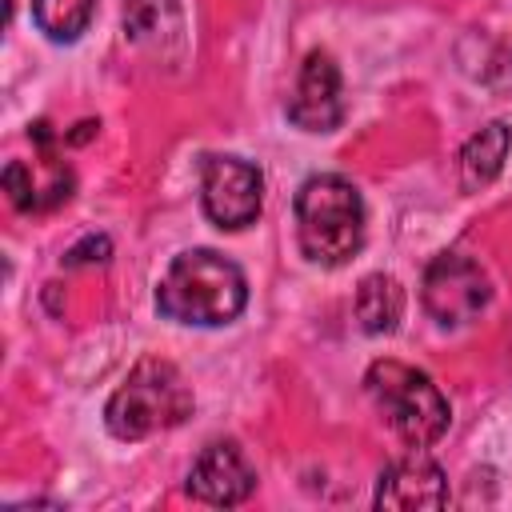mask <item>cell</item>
<instances>
[{"instance_id":"1","label":"cell","mask_w":512,"mask_h":512,"mask_svg":"<svg viewBox=\"0 0 512 512\" xmlns=\"http://www.w3.org/2000/svg\"><path fill=\"white\" fill-rule=\"evenodd\" d=\"M244 304H248L244 272L212 248L180 252L156 284V312L176 324H196V328L232 324L244 312Z\"/></svg>"},{"instance_id":"2","label":"cell","mask_w":512,"mask_h":512,"mask_svg":"<svg viewBox=\"0 0 512 512\" xmlns=\"http://www.w3.org/2000/svg\"><path fill=\"white\" fill-rule=\"evenodd\" d=\"M296 240L320 268L348 264L364 244V200L356 184L336 172L308 176L296 192Z\"/></svg>"},{"instance_id":"3","label":"cell","mask_w":512,"mask_h":512,"mask_svg":"<svg viewBox=\"0 0 512 512\" xmlns=\"http://www.w3.org/2000/svg\"><path fill=\"white\" fill-rule=\"evenodd\" d=\"M192 416V388L180 368L160 356H144L104 404V424L116 440H148Z\"/></svg>"},{"instance_id":"4","label":"cell","mask_w":512,"mask_h":512,"mask_svg":"<svg viewBox=\"0 0 512 512\" xmlns=\"http://www.w3.org/2000/svg\"><path fill=\"white\" fill-rule=\"evenodd\" d=\"M364 388L388 428L408 444V448H428L448 432L452 408L444 392L432 384L428 372L404 364V360H376L364 372Z\"/></svg>"},{"instance_id":"5","label":"cell","mask_w":512,"mask_h":512,"mask_svg":"<svg viewBox=\"0 0 512 512\" xmlns=\"http://www.w3.org/2000/svg\"><path fill=\"white\" fill-rule=\"evenodd\" d=\"M200 204L216 228H248L264 204V176L240 156H208L200 164Z\"/></svg>"},{"instance_id":"6","label":"cell","mask_w":512,"mask_h":512,"mask_svg":"<svg viewBox=\"0 0 512 512\" xmlns=\"http://www.w3.org/2000/svg\"><path fill=\"white\" fill-rule=\"evenodd\" d=\"M420 300H424L432 320H440V324H468V320H476L488 308L492 284H488V276H484V268L476 260H468L460 252H440L424 268Z\"/></svg>"},{"instance_id":"7","label":"cell","mask_w":512,"mask_h":512,"mask_svg":"<svg viewBox=\"0 0 512 512\" xmlns=\"http://www.w3.org/2000/svg\"><path fill=\"white\" fill-rule=\"evenodd\" d=\"M32 144H36V164L8 160L4 168V192L12 208L20 212H48L72 196V168L56 156L48 124H32Z\"/></svg>"},{"instance_id":"8","label":"cell","mask_w":512,"mask_h":512,"mask_svg":"<svg viewBox=\"0 0 512 512\" xmlns=\"http://www.w3.org/2000/svg\"><path fill=\"white\" fill-rule=\"evenodd\" d=\"M256 492V468L236 440H212L188 468V496L212 508L244 504Z\"/></svg>"},{"instance_id":"9","label":"cell","mask_w":512,"mask_h":512,"mask_svg":"<svg viewBox=\"0 0 512 512\" xmlns=\"http://www.w3.org/2000/svg\"><path fill=\"white\" fill-rule=\"evenodd\" d=\"M288 120L304 132H332L344 120V84L336 60L316 48L304 56L296 88L288 96Z\"/></svg>"},{"instance_id":"10","label":"cell","mask_w":512,"mask_h":512,"mask_svg":"<svg viewBox=\"0 0 512 512\" xmlns=\"http://www.w3.org/2000/svg\"><path fill=\"white\" fill-rule=\"evenodd\" d=\"M444 504H448L444 468H440L432 456H424V448H412L408 456L392 460V464L380 472L376 508L408 512V508H444Z\"/></svg>"},{"instance_id":"11","label":"cell","mask_w":512,"mask_h":512,"mask_svg":"<svg viewBox=\"0 0 512 512\" xmlns=\"http://www.w3.org/2000/svg\"><path fill=\"white\" fill-rule=\"evenodd\" d=\"M508 148H512V128L504 120H492L476 136H468V144L460 148V184H464V192L488 188L500 176V168L508 160Z\"/></svg>"},{"instance_id":"12","label":"cell","mask_w":512,"mask_h":512,"mask_svg":"<svg viewBox=\"0 0 512 512\" xmlns=\"http://www.w3.org/2000/svg\"><path fill=\"white\" fill-rule=\"evenodd\" d=\"M400 316H404V288H400V280L388 276V272L364 276L360 288H356V320H360V328L368 336H388V332H396Z\"/></svg>"},{"instance_id":"13","label":"cell","mask_w":512,"mask_h":512,"mask_svg":"<svg viewBox=\"0 0 512 512\" xmlns=\"http://www.w3.org/2000/svg\"><path fill=\"white\" fill-rule=\"evenodd\" d=\"M92 8H96V0H32V20L48 40L72 44L88 28Z\"/></svg>"},{"instance_id":"14","label":"cell","mask_w":512,"mask_h":512,"mask_svg":"<svg viewBox=\"0 0 512 512\" xmlns=\"http://www.w3.org/2000/svg\"><path fill=\"white\" fill-rule=\"evenodd\" d=\"M164 16H180L176 0H132L124 8V36L144 44L164 36Z\"/></svg>"},{"instance_id":"15","label":"cell","mask_w":512,"mask_h":512,"mask_svg":"<svg viewBox=\"0 0 512 512\" xmlns=\"http://www.w3.org/2000/svg\"><path fill=\"white\" fill-rule=\"evenodd\" d=\"M112 256V240L108 236H84L80 244H72L64 252V264L76 268V264H104Z\"/></svg>"}]
</instances>
